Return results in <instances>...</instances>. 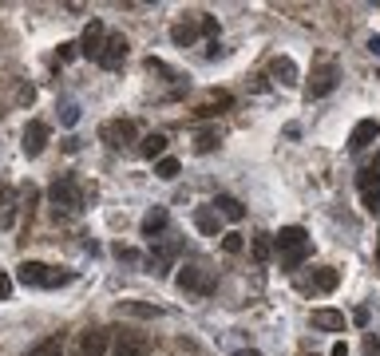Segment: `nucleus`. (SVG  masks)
I'll list each match as a JSON object with an SVG mask.
<instances>
[{"label": "nucleus", "mask_w": 380, "mask_h": 356, "mask_svg": "<svg viewBox=\"0 0 380 356\" xmlns=\"http://www.w3.org/2000/svg\"><path fill=\"white\" fill-rule=\"evenodd\" d=\"M16 277H20V285H28V289H56V285L76 281L72 269H52L44 261H24V265L16 269Z\"/></svg>", "instance_id": "nucleus-1"}, {"label": "nucleus", "mask_w": 380, "mask_h": 356, "mask_svg": "<svg viewBox=\"0 0 380 356\" xmlns=\"http://www.w3.org/2000/svg\"><path fill=\"white\" fill-rule=\"evenodd\" d=\"M178 281V289L182 293H214V281H210V274H206L202 265H182V274L174 277Z\"/></svg>", "instance_id": "nucleus-2"}, {"label": "nucleus", "mask_w": 380, "mask_h": 356, "mask_svg": "<svg viewBox=\"0 0 380 356\" xmlns=\"http://www.w3.org/2000/svg\"><path fill=\"white\" fill-rule=\"evenodd\" d=\"M48 198H52V206L56 210H79V186H76V178H60L52 190H48Z\"/></svg>", "instance_id": "nucleus-3"}, {"label": "nucleus", "mask_w": 380, "mask_h": 356, "mask_svg": "<svg viewBox=\"0 0 380 356\" xmlns=\"http://www.w3.org/2000/svg\"><path fill=\"white\" fill-rule=\"evenodd\" d=\"M361 194H364V206L377 214L380 210V159L361 170Z\"/></svg>", "instance_id": "nucleus-4"}, {"label": "nucleus", "mask_w": 380, "mask_h": 356, "mask_svg": "<svg viewBox=\"0 0 380 356\" xmlns=\"http://www.w3.org/2000/svg\"><path fill=\"white\" fill-rule=\"evenodd\" d=\"M103 40H107V28H103L99 20H92V24L83 28V40H79L76 48L83 52L87 60H95V64H99V52H103Z\"/></svg>", "instance_id": "nucleus-5"}, {"label": "nucleus", "mask_w": 380, "mask_h": 356, "mask_svg": "<svg viewBox=\"0 0 380 356\" xmlns=\"http://www.w3.org/2000/svg\"><path fill=\"white\" fill-rule=\"evenodd\" d=\"M127 36H119V32H107V40H103V52H99V64L103 67H119L127 60Z\"/></svg>", "instance_id": "nucleus-6"}, {"label": "nucleus", "mask_w": 380, "mask_h": 356, "mask_svg": "<svg viewBox=\"0 0 380 356\" xmlns=\"http://www.w3.org/2000/svg\"><path fill=\"white\" fill-rule=\"evenodd\" d=\"M380 139V119H361L352 135H348V151H364V146H372Z\"/></svg>", "instance_id": "nucleus-7"}, {"label": "nucleus", "mask_w": 380, "mask_h": 356, "mask_svg": "<svg viewBox=\"0 0 380 356\" xmlns=\"http://www.w3.org/2000/svg\"><path fill=\"white\" fill-rule=\"evenodd\" d=\"M135 135H139V127H135L131 119H115V123H107V127H103V143L119 151V146H127Z\"/></svg>", "instance_id": "nucleus-8"}, {"label": "nucleus", "mask_w": 380, "mask_h": 356, "mask_svg": "<svg viewBox=\"0 0 380 356\" xmlns=\"http://www.w3.org/2000/svg\"><path fill=\"white\" fill-rule=\"evenodd\" d=\"M337 87V67L332 64H321L313 71V83H309V99H325Z\"/></svg>", "instance_id": "nucleus-9"}, {"label": "nucleus", "mask_w": 380, "mask_h": 356, "mask_svg": "<svg viewBox=\"0 0 380 356\" xmlns=\"http://www.w3.org/2000/svg\"><path fill=\"white\" fill-rule=\"evenodd\" d=\"M20 146H24V155H28V159H36V155L48 146V127L40 123V119L24 127V139H20Z\"/></svg>", "instance_id": "nucleus-10"}, {"label": "nucleus", "mask_w": 380, "mask_h": 356, "mask_svg": "<svg viewBox=\"0 0 380 356\" xmlns=\"http://www.w3.org/2000/svg\"><path fill=\"white\" fill-rule=\"evenodd\" d=\"M269 76L282 83V87H297V80H301L297 64H293L289 56H273V60H269Z\"/></svg>", "instance_id": "nucleus-11"}, {"label": "nucleus", "mask_w": 380, "mask_h": 356, "mask_svg": "<svg viewBox=\"0 0 380 356\" xmlns=\"http://www.w3.org/2000/svg\"><path fill=\"white\" fill-rule=\"evenodd\" d=\"M313 329H321V333H345V313H337V309H313Z\"/></svg>", "instance_id": "nucleus-12"}, {"label": "nucleus", "mask_w": 380, "mask_h": 356, "mask_svg": "<svg viewBox=\"0 0 380 356\" xmlns=\"http://www.w3.org/2000/svg\"><path fill=\"white\" fill-rule=\"evenodd\" d=\"M174 258H178V245H158L155 254H151V274L155 277H167L171 274Z\"/></svg>", "instance_id": "nucleus-13"}, {"label": "nucleus", "mask_w": 380, "mask_h": 356, "mask_svg": "<svg viewBox=\"0 0 380 356\" xmlns=\"http://www.w3.org/2000/svg\"><path fill=\"white\" fill-rule=\"evenodd\" d=\"M269 242L277 245L282 254H289V249H297V245H305L309 238H305V230H301V226H282V234H277V238H269Z\"/></svg>", "instance_id": "nucleus-14"}, {"label": "nucleus", "mask_w": 380, "mask_h": 356, "mask_svg": "<svg viewBox=\"0 0 380 356\" xmlns=\"http://www.w3.org/2000/svg\"><path fill=\"white\" fill-rule=\"evenodd\" d=\"M214 214H218V218H226V222H242V218H246V206H242L237 198H230V194H218Z\"/></svg>", "instance_id": "nucleus-15"}, {"label": "nucleus", "mask_w": 380, "mask_h": 356, "mask_svg": "<svg viewBox=\"0 0 380 356\" xmlns=\"http://www.w3.org/2000/svg\"><path fill=\"white\" fill-rule=\"evenodd\" d=\"M341 285V274L332 269V265H321V269H313V281H309V289H317V293H332Z\"/></svg>", "instance_id": "nucleus-16"}, {"label": "nucleus", "mask_w": 380, "mask_h": 356, "mask_svg": "<svg viewBox=\"0 0 380 356\" xmlns=\"http://www.w3.org/2000/svg\"><path fill=\"white\" fill-rule=\"evenodd\" d=\"M167 222H171V214L162 210V206H158V210H151L147 218H142V238H151V242H155L158 234L167 230Z\"/></svg>", "instance_id": "nucleus-17"}, {"label": "nucleus", "mask_w": 380, "mask_h": 356, "mask_svg": "<svg viewBox=\"0 0 380 356\" xmlns=\"http://www.w3.org/2000/svg\"><path fill=\"white\" fill-rule=\"evenodd\" d=\"M139 151H142V159H167V135H158V131H155V135H147V139H142V143H139Z\"/></svg>", "instance_id": "nucleus-18"}, {"label": "nucleus", "mask_w": 380, "mask_h": 356, "mask_svg": "<svg viewBox=\"0 0 380 356\" xmlns=\"http://www.w3.org/2000/svg\"><path fill=\"white\" fill-rule=\"evenodd\" d=\"M194 226L202 230L206 238H218V214L210 210V206H202V210H194Z\"/></svg>", "instance_id": "nucleus-19"}, {"label": "nucleus", "mask_w": 380, "mask_h": 356, "mask_svg": "<svg viewBox=\"0 0 380 356\" xmlns=\"http://www.w3.org/2000/svg\"><path fill=\"white\" fill-rule=\"evenodd\" d=\"M103 353H107V333H99V329L87 333L83 337V356H103Z\"/></svg>", "instance_id": "nucleus-20"}, {"label": "nucleus", "mask_w": 380, "mask_h": 356, "mask_svg": "<svg viewBox=\"0 0 380 356\" xmlns=\"http://www.w3.org/2000/svg\"><path fill=\"white\" fill-rule=\"evenodd\" d=\"M250 245H253V261H262V265H266L269 254H273V242H269V234H253Z\"/></svg>", "instance_id": "nucleus-21"}, {"label": "nucleus", "mask_w": 380, "mask_h": 356, "mask_svg": "<svg viewBox=\"0 0 380 356\" xmlns=\"http://www.w3.org/2000/svg\"><path fill=\"white\" fill-rule=\"evenodd\" d=\"M194 36H198L194 24H174V28H171V40L178 44V48H190V44H194Z\"/></svg>", "instance_id": "nucleus-22"}, {"label": "nucleus", "mask_w": 380, "mask_h": 356, "mask_svg": "<svg viewBox=\"0 0 380 356\" xmlns=\"http://www.w3.org/2000/svg\"><path fill=\"white\" fill-rule=\"evenodd\" d=\"M305 258H309V242L297 245V249H289V254H282V269H289V274H293V269H297Z\"/></svg>", "instance_id": "nucleus-23"}, {"label": "nucleus", "mask_w": 380, "mask_h": 356, "mask_svg": "<svg viewBox=\"0 0 380 356\" xmlns=\"http://www.w3.org/2000/svg\"><path fill=\"white\" fill-rule=\"evenodd\" d=\"M178 170H182V166H178V159H158L155 162V175L162 178V182H174V178H178Z\"/></svg>", "instance_id": "nucleus-24"}, {"label": "nucleus", "mask_w": 380, "mask_h": 356, "mask_svg": "<svg viewBox=\"0 0 380 356\" xmlns=\"http://www.w3.org/2000/svg\"><path fill=\"white\" fill-rule=\"evenodd\" d=\"M119 313H131V317H158L162 309H155V305H139V301H123V305H119Z\"/></svg>", "instance_id": "nucleus-25"}, {"label": "nucleus", "mask_w": 380, "mask_h": 356, "mask_svg": "<svg viewBox=\"0 0 380 356\" xmlns=\"http://www.w3.org/2000/svg\"><path fill=\"white\" fill-rule=\"evenodd\" d=\"M222 249H226V254H242V249H246L242 234H222Z\"/></svg>", "instance_id": "nucleus-26"}, {"label": "nucleus", "mask_w": 380, "mask_h": 356, "mask_svg": "<svg viewBox=\"0 0 380 356\" xmlns=\"http://www.w3.org/2000/svg\"><path fill=\"white\" fill-rule=\"evenodd\" d=\"M214 146H218V135H214V131H202V135H198V151H214Z\"/></svg>", "instance_id": "nucleus-27"}, {"label": "nucleus", "mask_w": 380, "mask_h": 356, "mask_svg": "<svg viewBox=\"0 0 380 356\" xmlns=\"http://www.w3.org/2000/svg\"><path fill=\"white\" fill-rule=\"evenodd\" d=\"M198 28H202L206 36H218V20H214V16H202V20H198Z\"/></svg>", "instance_id": "nucleus-28"}, {"label": "nucleus", "mask_w": 380, "mask_h": 356, "mask_svg": "<svg viewBox=\"0 0 380 356\" xmlns=\"http://www.w3.org/2000/svg\"><path fill=\"white\" fill-rule=\"evenodd\" d=\"M60 119H63V123H67V127H72V123H76V119H79V107H76V103H67Z\"/></svg>", "instance_id": "nucleus-29"}, {"label": "nucleus", "mask_w": 380, "mask_h": 356, "mask_svg": "<svg viewBox=\"0 0 380 356\" xmlns=\"http://www.w3.org/2000/svg\"><path fill=\"white\" fill-rule=\"evenodd\" d=\"M111 356H142V348L139 344H123V348H115Z\"/></svg>", "instance_id": "nucleus-30"}, {"label": "nucleus", "mask_w": 380, "mask_h": 356, "mask_svg": "<svg viewBox=\"0 0 380 356\" xmlns=\"http://www.w3.org/2000/svg\"><path fill=\"white\" fill-rule=\"evenodd\" d=\"M8 293H12V277H8V274H0V301H4Z\"/></svg>", "instance_id": "nucleus-31"}, {"label": "nucleus", "mask_w": 380, "mask_h": 356, "mask_svg": "<svg viewBox=\"0 0 380 356\" xmlns=\"http://www.w3.org/2000/svg\"><path fill=\"white\" fill-rule=\"evenodd\" d=\"M115 254H119L123 261H139V254H135V249H127V245H115Z\"/></svg>", "instance_id": "nucleus-32"}, {"label": "nucleus", "mask_w": 380, "mask_h": 356, "mask_svg": "<svg viewBox=\"0 0 380 356\" xmlns=\"http://www.w3.org/2000/svg\"><path fill=\"white\" fill-rule=\"evenodd\" d=\"M76 56V44H60V60H72Z\"/></svg>", "instance_id": "nucleus-33"}, {"label": "nucleus", "mask_w": 380, "mask_h": 356, "mask_svg": "<svg viewBox=\"0 0 380 356\" xmlns=\"http://www.w3.org/2000/svg\"><path fill=\"white\" fill-rule=\"evenodd\" d=\"M329 356H348V344L345 340H337V344H332V353Z\"/></svg>", "instance_id": "nucleus-34"}, {"label": "nucleus", "mask_w": 380, "mask_h": 356, "mask_svg": "<svg viewBox=\"0 0 380 356\" xmlns=\"http://www.w3.org/2000/svg\"><path fill=\"white\" fill-rule=\"evenodd\" d=\"M368 52H372V56H380V36H368Z\"/></svg>", "instance_id": "nucleus-35"}, {"label": "nucleus", "mask_w": 380, "mask_h": 356, "mask_svg": "<svg viewBox=\"0 0 380 356\" xmlns=\"http://www.w3.org/2000/svg\"><path fill=\"white\" fill-rule=\"evenodd\" d=\"M234 356H262V353H257V348H237Z\"/></svg>", "instance_id": "nucleus-36"}, {"label": "nucleus", "mask_w": 380, "mask_h": 356, "mask_svg": "<svg viewBox=\"0 0 380 356\" xmlns=\"http://www.w3.org/2000/svg\"><path fill=\"white\" fill-rule=\"evenodd\" d=\"M377 269H380V245H377Z\"/></svg>", "instance_id": "nucleus-37"}]
</instances>
